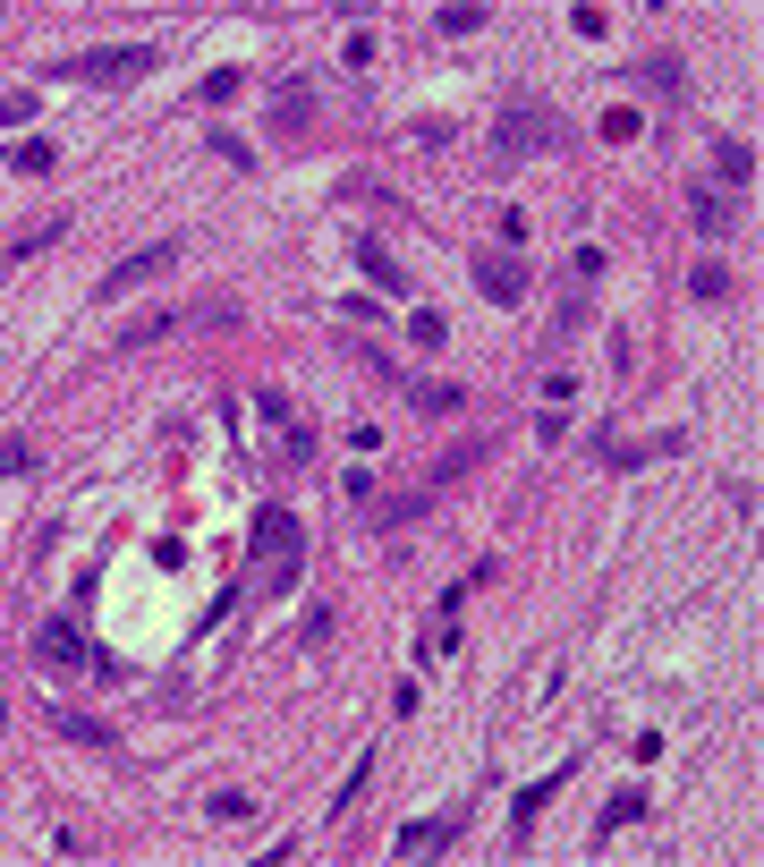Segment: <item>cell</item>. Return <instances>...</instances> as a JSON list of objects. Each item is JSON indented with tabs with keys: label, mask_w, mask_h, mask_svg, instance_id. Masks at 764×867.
Wrapping results in <instances>:
<instances>
[{
	"label": "cell",
	"mask_w": 764,
	"mask_h": 867,
	"mask_svg": "<svg viewBox=\"0 0 764 867\" xmlns=\"http://www.w3.org/2000/svg\"><path fill=\"white\" fill-rule=\"evenodd\" d=\"M450 834H459V816H425V825H400V842H391V851H400V859H442Z\"/></svg>",
	"instance_id": "9"
},
{
	"label": "cell",
	"mask_w": 764,
	"mask_h": 867,
	"mask_svg": "<svg viewBox=\"0 0 764 867\" xmlns=\"http://www.w3.org/2000/svg\"><path fill=\"white\" fill-rule=\"evenodd\" d=\"M688 213H697V230H705V238H731V204H722L714 188H688Z\"/></svg>",
	"instance_id": "14"
},
{
	"label": "cell",
	"mask_w": 764,
	"mask_h": 867,
	"mask_svg": "<svg viewBox=\"0 0 764 867\" xmlns=\"http://www.w3.org/2000/svg\"><path fill=\"white\" fill-rule=\"evenodd\" d=\"M52 238H68V222H34V230H18V247H9V264H18V256H43Z\"/></svg>",
	"instance_id": "18"
},
{
	"label": "cell",
	"mask_w": 764,
	"mask_h": 867,
	"mask_svg": "<svg viewBox=\"0 0 764 867\" xmlns=\"http://www.w3.org/2000/svg\"><path fill=\"white\" fill-rule=\"evenodd\" d=\"M570 145L561 129V111H543V102H502V120H493V162H543Z\"/></svg>",
	"instance_id": "1"
},
{
	"label": "cell",
	"mask_w": 764,
	"mask_h": 867,
	"mask_svg": "<svg viewBox=\"0 0 764 867\" xmlns=\"http://www.w3.org/2000/svg\"><path fill=\"white\" fill-rule=\"evenodd\" d=\"M688 289L714 307V298H731V273H722V264H697V281H688Z\"/></svg>",
	"instance_id": "20"
},
{
	"label": "cell",
	"mask_w": 764,
	"mask_h": 867,
	"mask_svg": "<svg viewBox=\"0 0 764 867\" xmlns=\"http://www.w3.org/2000/svg\"><path fill=\"white\" fill-rule=\"evenodd\" d=\"M357 264H366V281H374V289H391V298H416V289H408V273H400V256L382 247L374 230H357Z\"/></svg>",
	"instance_id": "7"
},
{
	"label": "cell",
	"mask_w": 764,
	"mask_h": 867,
	"mask_svg": "<svg viewBox=\"0 0 764 867\" xmlns=\"http://www.w3.org/2000/svg\"><path fill=\"white\" fill-rule=\"evenodd\" d=\"M213 162H229V170H255V154L238 145V136H213Z\"/></svg>",
	"instance_id": "25"
},
{
	"label": "cell",
	"mask_w": 764,
	"mask_h": 867,
	"mask_svg": "<svg viewBox=\"0 0 764 867\" xmlns=\"http://www.w3.org/2000/svg\"><path fill=\"white\" fill-rule=\"evenodd\" d=\"M154 68V43H102V52H68L52 60L60 86H127V77H145Z\"/></svg>",
	"instance_id": "2"
},
{
	"label": "cell",
	"mask_w": 764,
	"mask_h": 867,
	"mask_svg": "<svg viewBox=\"0 0 764 867\" xmlns=\"http://www.w3.org/2000/svg\"><path fill=\"white\" fill-rule=\"evenodd\" d=\"M52 732L77 740V748H102V757H120V732H111L102 714H86V707H52Z\"/></svg>",
	"instance_id": "5"
},
{
	"label": "cell",
	"mask_w": 764,
	"mask_h": 867,
	"mask_svg": "<svg viewBox=\"0 0 764 867\" xmlns=\"http://www.w3.org/2000/svg\"><path fill=\"white\" fill-rule=\"evenodd\" d=\"M434 26H442V34H476V26H484V9H442Z\"/></svg>",
	"instance_id": "24"
},
{
	"label": "cell",
	"mask_w": 764,
	"mask_h": 867,
	"mask_svg": "<svg viewBox=\"0 0 764 867\" xmlns=\"http://www.w3.org/2000/svg\"><path fill=\"white\" fill-rule=\"evenodd\" d=\"M255 545L272 553V587L297 578V519H289V511H263V519H255Z\"/></svg>",
	"instance_id": "4"
},
{
	"label": "cell",
	"mask_w": 764,
	"mask_h": 867,
	"mask_svg": "<svg viewBox=\"0 0 764 867\" xmlns=\"http://www.w3.org/2000/svg\"><path fill=\"white\" fill-rule=\"evenodd\" d=\"M434 511V485H416V493H391V502H374V527H400V519H425Z\"/></svg>",
	"instance_id": "15"
},
{
	"label": "cell",
	"mask_w": 764,
	"mask_h": 867,
	"mask_svg": "<svg viewBox=\"0 0 764 867\" xmlns=\"http://www.w3.org/2000/svg\"><path fill=\"white\" fill-rule=\"evenodd\" d=\"M179 256H188V238H154V247H136V256H120L111 273H102V298H127V289L161 281V273H170Z\"/></svg>",
	"instance_id": "3"
},
{
	"label": "cell",
	"mask_w": 764,
	"mask_h": 867,
	"mask_svg": "<svg viewBox=\"0 0 764 867\" xmlns=\"http://www.w3.org/2000/svg\"><path fill=\"white\" fill-rule=\"evenodd\" d=\"M714 179L722 188H756V145H714Z\"/></svg>",
	"instance_id": "13"
},
{
	"label": "cell",
	"mask_w": 764,
	"mask_h": 867,
	"mask_svg": "<svg viewBox=\"0 0 764 867\" xmlns=\"http://www.w3.org/2000/svg\"><path fill=\"white\" fill-rule=\"evenodd\" d=\"M238 86H247L238 68H213V77H204V102H229V95H238Z\"/></svg>",
	"instance_id": "21"
},
{
	"label": "cell",
	"mask_w": 764,
	"mask_h": 867,
	"mask_svg": "<svg viewBox=\"0 0 764 867\" xmlns=\"http://www.w3.org/2000/svg\"><path fill=\"white\" fill-rule=\"evenodd\" d=\"M552 791H561V774H543V782H527V791H518V834L543 816V800H552Z\"/></svg>",
	"instance_id": "16"
},
{
	"label": "cell",
	"mask_w": 764,
	"mask_h": 867,
	"mask_svg": "<svg viewBox=\"0 0 764 867\" xmlns=\"http://www.w3.org/2000/svg\"><path fill=\"white\" fill-rule=\"evenodd\" d=\"M255 418H263V425H289V400H281L272 384H263V391H255Z\"/></svg>",
	"instance_id": "22"
},
{
	"label": "cell",
	"mask_w": 764,
	"mask_h": 867,
	"mask_svg": "<svg viewBox=\"0 0 764 867\" xmlns=\"http://www.w3.org/2000/svg\"><path fill=\"white\" fill-rule=\"evenodd\" d=\"M476 289L493 307H518V298H527V264L518 256H476Z\"/></svg>",
	"instance_id": "6"
},
{
	"label": "cell",
	"mask_w": 764,
	"mask_h": 867,
	"mask_svg": "<svg viewBox=\"0 0 764 867\" xmlns=\"http://www.w3.org/2000/svg\"><path fill=\"white\" fill-rule=\"evenodd\" d=\"M400 391H408L416 418H459V409H468V391H459V384H416V375H408Z\"/></svg>",
	"instance_id": "12"
},
{
	"label": "cell",
	"mask_w": 764,
	"mask_h": 867,
	"mask_svg": "<svg viewBox=\"0 0 764 867\" xmlns=\"http://www.w3.org/2000/svg\"><path fill=\"white\" fill-rule=\"evenodd\" d=\"M34 655H43V664H68V673H77V664H86V630H77V621H43Z\"/></svg>",
	"instance_id": "11"
},
{
	"label": "cell",
	"mask_w": 764,
	"mask_h": 867,
	"mask_svg": "<svg viewBox=\"0 0 764 867\" xmlns=\"http://www.w3.org/2000/svg\"><path fill=\"white\" fill-rule=\"evenodd\" d=\"M442 332H450V323L434 315V307H408V341H416V349H442Z\"/></svg>",
	"instance_id": "17"
},
{
	"label": "cell",
	"mask_w": 764,
	"mask_h": 867,
	"mask_svg": "<svg viewBox=\"0 0 764 867\" xmlns=\"http://www.w3.org/2000/svg\"><path fill=\"white\" fill-rule=\"evenodd\" d=\"M637 129H645V120H637L629 102H620V111H611V120H604V136H611V145H629V136H637Z\"/></svg>",
	"instance_id": "23"
},
{
	"label": "cell",
	"mask_w": 764,
	"mask_h": 867,
	"mask_svg": "<svg viewBox=\"0 0 764 867\" xmlns=\"http://www.w3.org/2000/svg\"><path fill=\"white\" fill-rule=\"evenodd\" d=\"M306 129H315V77H289L281 111H272V136H306Z\"/></svg>",
	"instance_id": "8"
},
{
	"label": "cell",
	"mask_w": 764,
	"mask_h": 867,
	"mask_svg": "<svg viewBox=\"0 0 764 867\" xmlns=\"http://www.w3.org/2000/svg\"><path fill=\"white\" fill-rule=\"evenodd\" d=\"M484 459H493V434H468V443H450L442 459H434V477H425V485H434V493H442L450 477H468V468H484Z\"/></svg>",
	"instance_id": "10"
},
{
	"label": "cell",
	"mask_w": 764,
	"mask_h": 867,
	"mask_svg": "<svg viewBox=\"0 0 764 867\" xmlns=\"http://www.w3.org/2000/svg\"><path fill=\"white\" fill-rule=\"evenodd\" d=\"M9 162H18V170H26V179H43V170H52V162H60V154H52V145H43V136H26V145H18V154H9Z\"/></svg>",
	"instance_id": "19"
}]
</instances>
